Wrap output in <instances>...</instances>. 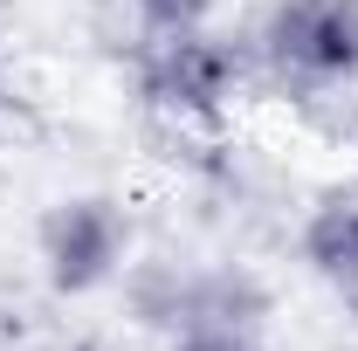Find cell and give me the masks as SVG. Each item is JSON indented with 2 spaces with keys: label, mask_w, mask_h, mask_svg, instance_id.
Masks as SVG:
<instances>
[{
  "label": "cell",
  "mask_w": 358,
  "mask_h": 351,
  "mask_svg": "<svg viewBox=\"0 0 358 351\" xmlns=\"http://www.w3.org/2000/svg\"><path fill=\"white\" fill-rule=\"evenodd\" d=\"M35 248H42V275L55 296H90L103 282H117L131 262V220L110 193H76V200H55L35 227Z\"/></svg>",
  "instance_id": "3"
},
{
  "label": "cell",
  "mask_w": 358,
  "mask_h": 351,
  "mask_svg": "<svg viewBox=\"0 0 358 351\" xmlns=\"http://www.w3.org/2000/svg\"><path fill=\"white\" fill-rule=\"evenodd\" d=\"M0 110H7V83H0Z\"/></svg>",
  "instance_id": "10"
},
{
  "label": "cell",
  "mask_w": 358,
  "mask_h": 351,
  "mask_svg": "<svg viewBox=\"0 0 358 351\" xmlns=\"http://www.w3.org/2000/svg\"><path fill=\"white\" fill-rule=\"evenodd\" d=\"M345 296H352V324H358V289H345Z\"/></svg>",
  "instance_id": "9"
},
{
  "label": "cell",
  "mask_w": 358,
  "mask_h": 351,
  "mask_svg": "<svg viewBox=\"0 0 358 351\" xmlns=\"http://www.w3.org/2000/svg\"><path fill=\"white\" fill-rule=\"evenodd\" d=\"M262 62L275 83H358V0H275L262 21Z\"/></svg>",
  "instance_id": "2"
},
{
  "label": "cell",
  "mask_w": 358,
  "mask_h": 351,
  "mask_svg": "<svg viewBox=\"0 0 358 351\" xmlns=\"http://www.w3.org/2000/svg\"><path fill=\"white\" fill-rule=\"evenodd\" d=\"M179 351H268L262 331H179Z\"/></svg>",
  "instance_id": "8"
},
{
  "label": "cell",
  "mask_w": 358,
  "mask_h": 351,
  "mask_svg": "<svg viewBox=\"0 0 358 351\" xmlns=\"http://www.w3.org/2000/svg\"><path fill=\"white\" fill-rule=\"evenodd\" d=\"M207 14H214V0H138L145 42L152 35H193V28H207Z\"/></svg>",
  "instance_id": "7"
},
{
  "label": "cell",
  "mask_w": 358,
  "mask_h": 351,
  "mask_svg": "<svg viewBox=\"0 0 358 351\" xmlns=\"http://www.w3.org/2000/svg\"><path fill=\"white\" fill-rule=\"evenodd\" d=\"M241 48L221 42L214 28H193V35H152L138 48V96L173 117V124H214L234 89H241Z\"/></svg>",
  "instance_id": "1"
},
{
  "label": "cell",
  "mask_w": 358,
  "mask_h": 351,
  "mask_svg": "<svg viewBox=\"0 0 358 351\" xmlns=\"http://www.w3.org/2000/svg\"><path fill=\"white\" fill-rule=\"evenodd\" d=\"M303 262L338 282V289H358V186H338L324 193L310 214H303V234H296Z\"/></svg>",
  "instance_id": "5"
},
{
  "label": "cell",
  "mask_w": 358,
  "mask_h": 351,
  "mask_svg": "<svg viewBox=\"0 0 358 351\" xmlns=\"http://www.w3.org/2000/svg\"><path fill=\"white\" fill-rule=\"evenodd\" d=\"M268 282L241 262L221 268H186L179 282V317H173V338L179 331H262L268 324Z\"/></svg>",
  "instance_id": "4"
},
{
  "label": "cell",
  "mask_w": 358,
  "mask_h": 351,
  "mask_svg": "<svg viewBox=\"0 0 358 351\" xmlns=\"http://www.w3.org/2000/svg\"><path fill=\"white\" fill-rule=\"evenodd\" d=\"M179 282H186L179 262H138V268H124V303H131V317L145 324V331H173Z\"/></svg>",
  "instance_id": "6"
}]
</instances>
